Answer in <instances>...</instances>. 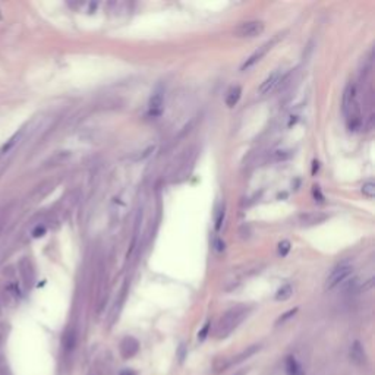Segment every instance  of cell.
I'll return each instance as SVG.
<instances>
[{
  "mask_svg": "<svg viewBox=\"0 0 375 375\" xmlns=\"http://www.w3.org/2000/svg\"><path fill=\"white\" fill-rule=\"evenodd\" d=\"M286 371L289 375H303V370L302 367L297 364L296 359H293L292 356L286 359Z\"/></svg>",
  "mask_w": 375,
  "mask_h": 375,
  "instance_id": "7c38bea8",
  "label": "cell"
},
{
  "mask_svg": "<svg viewBox=\"0 0 375 375\" xmlns=\"http://www.w3.org/2000/svg\"><path fill=\"white\" fill-rule=\"evenodd\" d=\"M214 248L217 250H224V242H223L221 239L215 238V239H214Z\"/></svg>",
  "mask_w": 375,
  "mask_h": 375,
  "instance_id": "ffe728a7",
  "label": "cell"
},
{
  "mask_svg": "<svg viewBox=\"0 0 375 375\" xmlns=\"http://www.w3.org/2000/svg\"><path fill=\"white\" fill-rule=\"evenodd\" d=\"M163 104H165V97L162 91H156L151 98H150V115L153 116H160L163 112Z\"/></svg>",
  "mask_w": 375,
  "mask_h": 375,
  "instance_id": "52a82bcc",
  "label": "cell"
},
{
  "mask_svg": "<svg viewBox=\"0 0 375 375\" xmlns=\"http://www.w3.org/2000/svg\"><path fill=\"white\" fill-rule=\"evenodd\" d=\"M362 194L368 198V200H373L375 197V183L374 182H367L362 185Z\"/></svg>",
  "mask_w": 375,
  "mask_h": 375,
  "instance_id": "5bb4252c",
  "label": "cell"
},
{
  "mask_svg": "<svg viewBox=\"0 0 375 375\" xmlns=\"http://www.w3.org/2000/svg\"><path fill=\"white\" fill-rule=\"evenodd\" d=\"M289 250H291V242L289 241H283V242L279 244V253L282 256H286Z\"/></svg>",
  "mask_w": 375,
  "mask_h": 375,
  "instance_id": "e0dca14e",
  "label": "cell"
},
{
  "mask_svg": "<svg viewBox=\"0 0 375 375\" xmlns=\"http://www.w3.org/2000/svg\"><path fill=\"white\" fill-rule=\"evenodd\" d=\"M324 220H327V215L321 214V212H306V214L300 215L302 224H306V226L318 224V223H323Z\"/></svg>",
  "mask_w": 375,
  "mask_h": 375,
  "instance_id": "30bf717a",
  "label": "cell"
},
{
  "mask_svg": "<svg viewBox=\"0 0 375 375\" xmlns=\"http://www.w3.org/2000/svg\"><path fill=\"white\" fill-rule=\"evenodd\" d=\"M209 332V323H207L206 326H204V329L198 333V340L200 341H204L206 340V337H207V334H208Z\"/></svg>",
  "mask_w": 375,
  "mask_h": 375,
  "instance_id": "d6986e66",
  "label": "cell"
},
{
  "mask_svg": "<svg viewBox=\"0 0 375 375\" xmlns=\"http://www.w3.org/2000/svg\"><path fill=\"white\" fill-rule=\"evenodd\" d=\"M0 19H1V12H0Z\"/></svg>",
  "mask_w": 375,
  "mask_h": 375,
  "instance_id": "603a6c76",
  "label": "cell"
},
{
  "mask_svg": "<svg viewBox=\"0 0 375 375\" xmlns=\"http://www.w3.org/2000/svg\"><path fill=\"white\" fill-rule=\"evenodd\" d=\"M247 314H248V308L247 306H236V308H232L230 311H227L223 315V318L220 320V323H218L217 335L218 337L229 335L242 323V320L247 317Z\"/></svg>",
  "mask_w": 375,
  "mask_h": 375,
  "instance_id": "7a4b0ae2",
  "label": "cell"
},
{
  "mask_svg": "<svg viewBox=\"0 0 375 375\" xmlns=\"http://www.w3.org/2000/svg\"><path fill=\"white\" fill-rule=\"evenodd\" d=\"M292 293H293V289H292V286L291 285H285V286H282L279 291H277V293H276V300H288L291 296H292Z\"/></svg>",
  "mask_w": 375,
  "mask_h": 375,
  "instance_id": "4fadbf2b",
  "label": "cell"
},
{
  "mask_svg": "<svg viewBox=\"0 0 375 375\" xmlns=\"http://www.w3.org/2000/svg\"><path fill=\"white\" fill-rule=\"evenodd\" d=\"M283 72L280 71V69H277V71H274L264 83L259 85V92L261 94H270V92H273L280 83L283 81Z\"/></svg>",
  "mask_w": 375,
  "mask_h": 375,
  "instance_id": "8992f818",
  "label": "cell"
},
{
  "mask_svg": "<svg viewBox=\"0 0 375 375\" xmlns=\"http://www.w3.org/2000/svg\"><path fill=\"white\" fill-rule=\"evenodd\" d=\"M343 113L346 116V122L350 129H358L362 124L361 106L356 95V86L353 83H347L343 92Z\"/></svg>",
  "mask_w": 375,
  "mask_h": 375,
  "instance_id": "6da1fadb",
  "label": "cell"
},
{
  "mask_svg": "<svg viewBox=\"0 0 375 375\" xmlns=\"http://www.w3.org/2000/svg\"><path fill=\"white\" fill-rule=\"evenodd\" d=\"M353 273V267L350 264H340L334 268L333 271L329 274L327 280H326V291L334 289L335 286H338L340 283H343L349 276H352Z\"/></svg>",
  "mask_w": 375,
  "mask_h": 375,
  "instance_id": "3957f363",
  "label": "cell"
},
{
  "mask_svg": "<svg viewBox=\"0 0 375 375\" xmlns=\"http://www.w3.org/2000/svg\"><path fill=\"white\" fill-rule=\"evenodd\" d=\"M223 218H224V209H218V212H217V220H215V229H217V230H220L221 223H223Z\"/></svg>",
  "mask_w": 375,
  "mask_h": 375,
  "instance_id": "ac0fdd59",
  "label": "cell"
},
{
  "mask_svg": "<svg viewBox=\"0 0 375 375\" xmlns=\"http://www.w3.org/2000/svg\"><path fill=\"white\" fill-rule=\"evenodd\" d=\"M312 165H314V166H312V174H315V173L318 171V167H320L318 165H320V163H318L317 160H314V162H312Z\"/></svg>",
  "mask_w": 375,
  "mask_h": 375,
  "instance_id": "44dd1931",
  "label": "cell"
},
{
  "mask_svg": "<svg viewBox=\"0 0 375 375\" xmlns=\"http://www.w3.org/2000/svg\"><path fill=\"white\" fill-rule=\"evenodd\" d=\"M242 95V88L239 85H235L229 89L227 95H226V104L227 107H235L238 104V101L241 100Z\"/></svg>",
  "mask_w": 375,
  "mask_h": 375,
  "instance_id": "8fae6325",
  "label": "cell"
},
{
  "mask_svg": "<svg viewBox=\"0 0 375 375\" xmlns=\"http://www.w3.org/2000/svg\"><path fill=\"white\" fill-rule=\"evenodd\" d=\"M291 157H292V153L291 151H285V150H279V151H276L273 154V159L276 162H283V160H288Z\"/></svg>",
  "mask_w": 375,
  "mask_h": 375,
  "instance_id": "9a60e30c",
  "label": "cell"
},
{
  "mask_svg": "<svg viewBox=\"0 0 375 375\" xmlns=\"http://www.w3.org/2000/svg\"><path fill=\"white\" fill-rule=\"evenodd\" d=\"M365 358H367V355H365V350H364L362 344L359 341H355L352 344V347H350V359H352V362L356 364V365H362L365 362Z\"/></svg>",
  "mask_w": 375,
  "mask_h": 375,
  "instance_id": "9c48e42d",
  "label": "cell"
},
{
  "mask_svg": "<svg viewBox=\"0 0 375 375\" xmlns=\"http://www.w3.org/2000/svg\"><path fill=\"white\" fill-rule=\"evenodd\" d=\"M121 375H135V373H133V371H129V370H126V371H122V373H121Z\"/></svg>",
  "mask_w": 375,
  "mask_h": 375,
  "instance_id": "7402d4cb",
  "label": "cell"
},
{
  "mask_svg": "<svg viewBox=\"0 0 375 375\" xmlns=\"http://www.w3.org/2000/svg\"><path fill=\"white\" fill-rule=\"evenodd\" d=\"M138 349H139V344L133 337H126L121 343V352L124 358H132L138 352Z\"/></svg>",
  "mask_w": 375,
  "mask_h": 375,
  "instance_id": "ba28073f",
  "label": "cell"
},
{
  "mask_svg": "<svg viewBox=\"0 0 375 375\" xmlns=\"http://www.w3.org/2000/svg\"><path fill=\"white\" fill-rule=\"evenodd\" d=\"M277 42V39H274V40H270V42H264L261 47H258L252 54H250V57L245 60V63L241 66V71H247V69H250V68H252L255 63H258L271 48H273V45Z\"/></svg>",
  "mask_w": 375,
  "mask_h": 375,
  "instance_id": "5b68a950",
  "label": "cell"
},
{
  "mask_svg": "<svg viewBox=\"0 0 375 375\" xmlns=\"http://www.w3.org/2000/svg\"><path fill=\"white\" fill-rule=\"evenodd\" d=\"M265 25L261 21H248L242 22L235 28V36L241 39H253L264 33Z\"/></svg>",
  "mask_w": 375,
  "mask_h": 375,
  "instance_id": "277c9868",
  "label": "cell"
},
{
  "mask_svg": "<svg viewBox=\"0 0 375 375\" xmlns=\"http://www.w3.org/2000/svg\"><path fill=\"white\" fill-rule=\"evenodd\" d=\"M297 312V308H294V309H291V311H288L286 314H283L279 320H277V326H280V324H283V323H286L288 320H291L293 315Z\"/></svg>",
  "mask_w": 375,
  "mask_h": 375,
  "instance_id": "2e32d148",
  "label": "cell"
}]
</instances>
